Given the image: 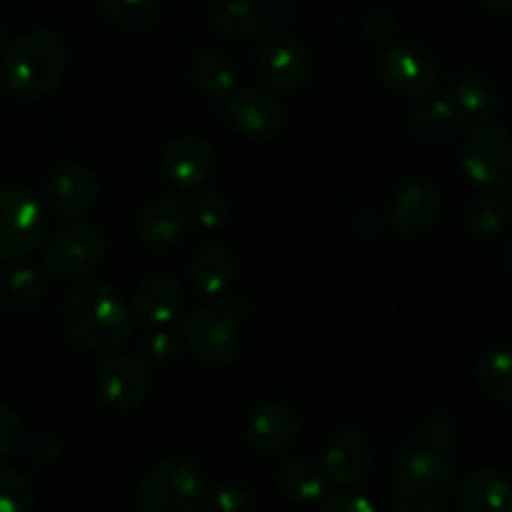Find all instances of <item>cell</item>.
Returning <instances> with one entry per match:
<instances>
[{"mask_svg":"<svg viewBox=\"0 0 512 512\" xmlns=\"http://www.w3.org/2000/svg\"><path fill=\"white\" fill-rule=\"evenodd\" d=\"M63 330L88 353H110L128 343L133 313L105 283H83L65 298Z\"/></svg>","mask_w":512,"mask_h":512,"instance_id":"1","label":"cell"},{"mask_svg":"<svg viewBox=\"0 0 512 512\" xmlns=\"http://www.w3.org/2000/svg\"><path fill=\"white\" fill-rule=\"evenodd\" d=\"M68 68V48L50 30H30L0 55V83L18 98H45Z\"/></svg>","mask_w":512,"mask_h":512,"instance_id":"2","label":"cell"},{"mask_svg":"<svg viewBox=\"0 0 512 512\" xmlns=\"http://www.w3.org/2000/svg\"><path fill=\"white\" fill-rule=\"evenodd\" d=\"M455 490V468L438 450H413L400 460L393 480L398 512H443Z\"/></svg>","mask_w":512,"mask_h":512,"instance_id":"3","label":"cell"},{"mask_svg":"<svg viewBox=\"0 0 512 512\" xmlns=\"http://www.w3.org/2000/svg\"><path fill=\"white\" fill-rule=\"evenodd\" d=\"M208 498V478L195 463L170 458L153 465L140 480V512H198Z\"/></svg>","mask_w":512,"mask_h":512,"instance_id":"4","label":"cell"},{"mask_svg":"<svg viewBox=\"0 0 512 512\" xmlns=\"http://www.w3.org/2000/svg\"><path fill=\"white\" fill-rule=\"evenodd\" d=\"M183 340L198 363L220 368L235 360L240 350V330L233 315L215 303L190 310L183 323Z\"/></svg>","mask_w":512,"mask_h":512,"instance_id":"5","label":"cell"},{"mask_svg":"<svg viewBox=\"0 0 512 512\" xmlns=\"http://www.w3.org/2000/svg\"><path fill=\"white\" fill-rule=\"evenodd\" d=\"M45 233V210L33 193L0 190V263H15L38 248Z\"/></svg>","mask_w":512,"mask_h":512,"instance_id":"6","label":"cell"},{"mask_svg":"<svg viewBox=\"0 0 512 512\" xmlns=\"http://www.w3.org/2000/svg\"><path fill=\"white\" fill-rule=\"evenodd\" d=\"M255 70L273 93L290 95L303 90L313 75L308 48L288 33H273L255 50Z\"/></svg>","mask_w":512,"mask_h":512,"instance_id":"7","label":"cell"},{"mask_svg":"<svg viewBox=\"0 0 512 512\" xmlns=\"http://www.w3.org/2000/svg\"><path fill=\"white\" fill-rule=\"evenodd\" d=\"M380 83L400 98H423L440 83V63L430 50L413 43L390 45L380 58Z\"/></svg>","mask_w":512,"mask_h":512,"instance_id":"8","label":"cell"},{"mask_svg":"<svg viewBox=\"0 0 512 512\" xmlns=\"http://www.w3.org/2000/svg\"><path fill=\"white\" fill-rule=\"evenodd\" d=\"M105 255L103 230L88 223H73L53 235L45 250V268L58 280H78L93 273Z\"/></svg>","mask_w":512,"mask_h":512,"instance_id":"9","label":"cell"},{"mask_svg":"<svg viewBox=\"0 0 512 512\" xmlns=\"http://www.w3.org/2000/svg\"><path fill=\"white\" fill-rule=\"evenodd\" d=\"M463 168L483 188L508 183L512 178V135L503 125L478 123L463 148Z\"/></svg>","mask_w":512,"mask_h":512,"instance_id":"10","label":"cell"},{"mask_svg":"<svg viewBox=\"0 0 512 512\" xmlns=\"http://www.w3.org/2000/svg\"><path fill=\"white\" fill-rule=\"evenodd\" d=\"M100 400L113 410H133L150 390V373L143 358L133 353L110 355L95 375Z\"/></svg>","mask_w":512,"mask_h":512,"instance_id":"11","label":"cell"},{"mask_svg":"<svg viewBox=\"0 0 512 512\" xmlns=\"http://www.w3.org/2000/svg\"><path fill=\"white\" fill-rule=\"evenodd\" d=\"M213 168V148L198 135L173 138L160 155V175L170 188L180 190V193H193V190L203 188L213 175Z\"/></svg>","mask_w":512,"mask_h":512,"instance_id":"12","label":"cell"},{"mask_svg":"<svg viewBox=\"0 0 512 512\" xmlns=\"http://www.w3.org/2000/svg\"><path fill=\"white\" fill-rule=\"evenodd\" d=\"M225 118L248 138L270 140L283 133L285 108L258 88H235L225 95Z\"/></svg>","mask_w":512,"mask_h":512,"instance_id":"13","label":"cell"},{"mask_svg":"<svg viewBox=\"0 0 512 512\" xmlns=\"http://www.w3.org/2000/svg\"><path fill=\"white\" fill-rule=\"evenodd\" d=\"M300 433L298 413L280 400H263L248 415L245 435L255 453L283 455L295 445Z\"/></svg>","mask_w":512,"mask_h":512,"instance_id":"14","label":"cell"},{"mask_svg":"<svg viewBox=\"0 0 512 512\" xmlns=\"http://www.w3.org/2000/svg\"><path fill=\"white\" fill-rule=\"evenodd\" d=\"M98 178L83 165L55 170L45 183V205L60 220H80L98 203Z\"/></svg>","mask_w":512,"mask_h":512,"instance_id":"15","label":"cell"},{"mask_svg":"<svg viewBox=\"0 0 512 512\" xmlns=\"http://www.w3.org/2000/svg\"><path fill=\"white\" fill-rule=\"evenodd\" d=\"M443 213V193L433 180L415 178L400 185L390 203V223L405 238L420 235L430 225L438 223Z\"/></svg>","mask_w":512,"mask_h":512,"instance_id":"16","label":"cell"},{"mask_svg":"<svg viewBox=\"0 0 512 512\" xmlns=\"http://www.w3.org/2000/svg\"><path fill=\"white\" fill-rule=\"evenodd\" d=\"M373 465V445L360 430H340L325 450V470L343 488L363 485L373 473Z\"/></svg>","mask_w":512,"mask_h":512,"instance_id":"17","label":"cell"},{"mask_svg":"<svg viewBox=\"0 0 512 512\" xmlns=\"http://www.w3.org/2000/svg\"><path fill=\"white\" fill-rule=\"evenodd\" d=\"M190 230V213L180 200L155 198L138 218V233L148 248L168 250L178 245Z\"/></svg>","mask_w":512,"mask_h":512,"instance_id":"18","label":"cell"},{"mask_svg":"<svg viewBox=\"0 0 512 512\" xmlns=\"http://www.w3.org/2000/svg\"><path fill=\"white\" fill-rule=\"evenodd\" d=\"M180 305H183V288L178 280L170 275H153L140 283L133 313L143 325L160 328V325L173 323L175 315L180 313Z\"/></svg>","mask_w":512,"mask_h":512,"instance_id":"19","label":"cell"},{"mask_svg":"<svg viewBox=\"0 0 512 512\" xmlns=\"http://www.w3.org/2000/svg\"><path fill=\"white\" fill-rule=\"evenodd\" d=\"M238 278L235 255L223 245H205L190 263V280L205 298H223L230 293Z\"/></svg>","mask_w":512,"mask_h":512,"instance_id":"20","label":"cell"},{"mask_svg":"<svg viewBox=\"0 0 512 512\" xmlns=\"http://www.w3.org/2000/svg\"><path fill=\"white\" fill-rule=\"evenodd\" d=\"M465 118L460 115V110L455 108L453 100L435 98L430 103L420 105L410 113L408 118V133L413 135L420 143H448L455 135L463 130Z\"/></svg>","mask_w":512,"mask_h":512,"instance_id":"21","label":"cell"},{"mask_svg":"<svg viewBox=\"0 0 512 512\" xmlns=\"http://www.w3.org/2000/svg\"><path fill=\"white\" fill-rule=\"evenodd\" d=\"M465 512H512V480L495 470H475L460 490Z\"/></svg>","mask_w":512,"mask_h":512,"instance_id":"22","label":"cell"},{"mask_svg":"<svg viewBox=\"0 0 512 512\" xmlns=\"http://www.w3.org/2000/svg\"><path fill=\"white\" fill-rule=\"evenodd\" d=\"M208 20L215 33L235 43H248L263 30V15L250 0H213Z\"/></svg>","mask_w":512,"mask_h":512,"instance_id":"23","label":"cell"},{"mask_svg":"<svg viewBox=\"0 0 512 512\" xmlns=\"http://www.w3.org/2000/svg\"><path fill=\"white\" fill-rule=\"evenodd\" d=\"M190 83L210 98H225L238 83V68L220 50H203L190 63Z\"/></svg>","mask_w":512,"mask_h":512,"instance_id":"24","label":"cell"},{"mask_svg":"<svg viewBox=\"0 0 512 512\" xmlns=\"http://www.w3.org/2000/svg\"><path fill=\"white\" fill-rule=\"evenodd\" d=\"M453 103L465 123H488L498 110V95L485 78L475 73H463L453 83Z\"/></svg>","mask_w":512,"mask_h":512,"instance_id":"25","label":"cell"},{"mask_svg":"<svg viewBox=\"0 0 512 512\" xmlns=\"http://www.w3.org/2000/svg\"><path fill=\"white\" fill-rule=\"evenodd\" d=\"M278 483L280 490H283L290 500L308 505L323 498L325 475L323 468H320L313 458L300 455V458L288 460V463L280 468Z\"/></svg>","mask_w":512,"mask_h":512,"instance_id":"26","label":"cell"},{"mask_svg":"<svg viewBox=\"0 0 512 512\" xmlns=\"http://www.w3.org/2000/svg\"><path fill=\"white\" fill-rule=\"evenodd\" d=\"M510 220V203L498 193L475 195L463 215L465 228L478 238H495Z\"/></svg>","mask_w":512,"mask_h":512,"instance_id":"27","label":"cell"},{"mask_svg":"<svg viewBox=\"0 0 512 512\" xmlns=\"http://www.w3.org/2000/svg\"><path fill=\"white\" fill-rule=\"evenodd\" d=\"M100 10L123 30H148L160 18V0H98Z\"/></svg>","mask_w":512,"mask_h":512,"instance_id":"28","label":"cell"},{"mask_svg":"<svg viewBox=\"0 0 512 512\" xmlns=\"http://www.w3.org/2000/svg\"><path fill=\"white\" fill-rule=\"evenodd\" d=\"M478 383L500 403H512V350H490L478 363Z\"/></svg>","mask_w":512,"mask_h":512,"instance_id":"29","label":"cell"},{"mask_svg":"<svg viewBox=\"0 0 512 512\" xmlns=\"http://www.w3.org/2000/svg\"><path fill=\"white\" fill-rule=\"evenodd\" d=\"M35 490L25 475L15 470H0V512H30Z\"/></svg>","mask_w":512,"mask_h":512,"instance_id":"30","label":"cell"},{"mask_svg":"<svg viewBox=\"0 0 512 512\" xmlns=\"http://www.w3.org/2000/svg\"><path fill=\"white\" fill-rule=\"evenodd\" d=\"M45 295V275L38 268H20L8 280V300L18 308H30Z\"/></svg>","mask_w":512,"mask_h":512,"instance_id":"31","label":"cell"},{"mask_svg":"<svg viewBox=\"0 0 512 512\" xmlns=\"http://www.w3.org/2000/svg\"><path fill=\"white\" fill-rule=\"evenodd\" d=\"M193 215L195 223L203 230L223 228L225 220H228V198L220 190H205L195 198Z\"/></svg>","mask_w":512,"mask_h":512,"instance_id":"32","label":"cell"},{"mask_svg":"<svg viewBox=\"0 0 512 512\" xmlns=\"http://www.w3.org/2000/svg\"><path fill=\"white\" fill-rule=\"evenodd\" d=\"M178 350H180L178 335H175L173 330L165 328V325L150 330V333L143 338V355L148 363L168 365L170 360L178 358Z\"/></svg>","mask_w":512,"mask_h":512,"instance_id":"33","label":"cell"},{"mask_svg":"<svg viewBox=\"0 0 512 512\" xmlns=\"http://www.w3.org/2000/svg\"><path fill=\"white\" fill-rule=\"evenodd\" d=\"M215 510L218 512H255V500L248 488L238 483H225L215 493Z\"/></svg>","mask_w":512,"mask_h":512,"instance_id":"34","label":"cell"},{"mask_svg":"<svg viewBox=\"0 0 512 512\" xmlns=\"http://www.w3.org/2000/svg\"><path fill=\"white\" fill-rule=\"evenodd\" d=\"M363 30L370 43H390L395 38V33H398V20L388 10L375 8L365 15Z\"/></svg>","mask_w":512,"mask_h":512,"instance_id":"35","label":"cell"},{"mask_svg":"<svg viewBox=\"0 0 512 512\" xmlns=\"http://www.w3.org/2000/svg\"><path fill=\"white\" fill-rule=\"evenodd\" d=\"M318 512H375V505L370 503L363 493L340 490V493L328 495V498L320 503Z\"/></svg>","mask_w":512,"mask_h":512,"instance_id":"36","label":"cell"},{"mask_svg":"<svg viewBox=\"0 0 512 512\" xmlns=\"http://www.w3.org/2000/svg\"><path fill=\"white\" fill-rule=\"evenodd\" d=\"M18 435L20 420L18 415H15V410L0 405V460H5L13 453L15 445H18Z\"/></svg>","mask_w":512,"mask_h":512,"instance_id":"37","label":"cell"},{"mask_svg":"<svg viewBox=\"0 0 512 512\" xmlns=\"http://www.w3.org/2000/svg\"><path fill=\"white\" fill-rule=\"evenodd\" d=\"M453 438H455V430H453V423H450L448 418L438 415V418L430 420L428 430H425V443H428L430 450H438V453H443V450H448L450 445H453Z\"/></svg>","mask_w":512,"mask_h":512,"instance_id":"38","label":"cell"},{"mask_svg":"<svg viewBox=\"0 0 512 512\" xmlns=\"http://www.w3.org/2000/svg\"><path fill=\"white\" fill-rule=\"evenodd\" d=\"M270 18L278 25L290 23V20L295 18V5L290 3V0H273V3H270Z\"/></svg>","mask_w":512,"mask_h":512,"instance_id":"39","label":"cell"},{"mask_svg":"<svg viewBox=\"0 0 512 512\" xmlns=\"http://www.w3.org/2000/svg\"><path fill=\"white\" fill-rule=\"evenodd\" d=\"M475 3L483 10H488L490 15H498V18L512 13V0H475Z\"/></svg>","mask_w":512,"mask_h":512,"instance_id":"40","label":"cell"},{"mask_svg":"<svg viewBox=\"0 0 512 512\" xmlns=\"http://www.w3.org/2000/svg\"><path fill=\"white\" fill-rule=\"evenodd\" d=\"M0 300H3V280H0Z\"/></svg>","mask_w":512,"mask_h":512,"instance_id":"41","label":"cell"},{"mask_svg":"<svg viewBox=\"0 0 512 512\" xmlns=\"http://www.w3.org/2000/svg\"><path fill=\"white\" fill-rule=\"evenodd\" d=\"M510 268H512V248H510Z\"/></svg>","mask_w":512,"mask_h":512,"instance_id":"42","label":"cell"},{"mask_svg":"<svg viewBox=\"0 0 512 512\" xmlns=\"http://www.w3.org/2000/svg\"><path fill=\"white\" fill-rule=\"evenodd\" d=\"M510 193H512V180H510Z\"/></svg>","mask_w":512,"mask_h":512,"instance_id":"43","label":"cell"},{"mask_svg":"<svg viewBox=\"0 0 512 512\" xmlns=\"http://www.w3.org/2000/svg\"><path fill=\"white\" fill-rule=\"evenodd\" d=\"M0 40H3V38H0Z\"/></svg>","mask_w":512,"mask_h":512,"instance_id":"44","label":"cell"}]
</instances>
